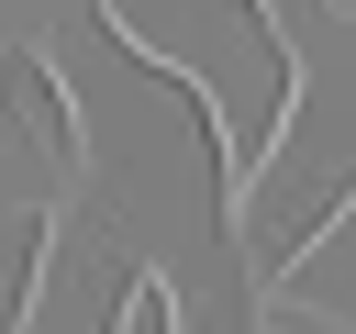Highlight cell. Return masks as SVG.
I'll return each instance as SVG.
<instances>
[{"instance_id":"6da1fadb","label":"cell","mask_w":356,"mask_h":334,"mask_svg":"<svg viewBox=\"0 0 356 334\" xmlns=\"http://www.w3.org/2000/svg\"><path fill=\"white\" fill-rule=\"evenodd\" d=\"M11 78H22V134H33L56 167H78V122H67V89H56V67L22 45V56H11Z\"/></svg>"},{"instance_id":"7a4b0ae2","label":"cell","mask_w":356,"mask_h":334,"mask_svg":"<svg viewBox=\"0 0 356 334\" xmlns=\"http://www.w3.org/2000/svg\"><path fill=\"white\" fill-rule=\"evenodd\" d=\"M111 334H178V289H167V278H134V289H122V323H111Z\"/></svg>"}]
</instances>
